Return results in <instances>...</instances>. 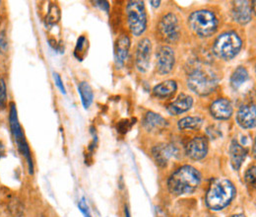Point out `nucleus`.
Returning <instances> with one entry per match:
<instances>
[{"instance_id": "6", "label": "nucleus", "mask_w": 256, "mask_h": 217, "mask_svg": "<svg viewBox=\"0 0 256 217\" xmlns=\"http://www.w3.org/2000/svg\"><path fill=\"white\" fill-rule=\"evenodd\" d=\"M128 26L131 33L138 37L147 27V14L143 1H129L126 7Z\"/></svg>"}, {"instance_id": "23", "label": "nucleus", "mask_w": 256, "mask_h": 217, "mask_svg": "<svg viewBox=\"0 0 256 217\" xmlns=\"http://www.w3.org/2000/svg\"><path fill=\"white\" fill-rule=\"evenodd\" d=\"M60 20V9L56 4L52 3L50 5L48 12L46 17V27H52L56 23H58Z\"/></svg>"}, {"instance_id": "10", "label": "nucleus", "mask_w": 256, "mask_h": 217, "mask_svg": "<svg viewBox=\"0 0 256 217\" xmlns=\"http://www.w3.org/2000/svg\"><path fill=\"white\" fill-rule=\"evenodd\" d=\"M248 1H234L232 9V16L236 22L246 25L252 21V10Z\"/></svg>"}, {"instance_id": "30", "label": "nucleus", "mask_w": 256, "mask_h": 217, "mask_svg": "<svg viewBox=\"0 0 256 217\" xmlns=\"http://www.w3.org/2000/svg\"><path fill=\"white\" fill-rule=\"evenodd\" d=\"M151 5L154 6V7H159L160 4V1H150Z\"/></svg>"}, {"instance_id": "33", "label": "nucleus", "mask_w": 256, "mask_h": 217, "mask_svg": "<svg viewBox=\"0 0 256 217\" xmlns=\"http://www.w3.org/2000/svg\"><path fill=\"white\" fill-rule=\"evenodd\" d=\"M232 217H246L244 214H236V215H234V216Z\"/></svg>"}, {"instance_id": "9", "label": "nucleus", "mask_w": 256, "mask_h": 217, "mask_svg": "<svg viewBox=\"0 0 256 217\" xmlns=\"http://www.w3.org/2000/svg\"><path fill=\"white\" fill-rule=\"evenodd\" d=\"M176 58L174 51L168 47L162 46L157 52V70L160 75L168 74L174 65Z\"/></svg>"}, {"instance_id": "26", "label": "nucleus", "mask_w": 256, "mask_h": 217, "mask_svg": "<svg viewBox=\"0 0 256 217\" xmlns=\"http://www.w3.org/2000/svg\"><path fill=\"white\" fill-rule=\"evenodd\" d=\"M7 101V92H6V84L2 77H0V107L4 108Z\"/></svg>"}, {"instance_id": "3", "label": "nucleus", "mask_w": 256, "mask_h": 217, "mask_svg": "<svg viewBox=\"0 0 256 217\" xmlns=\"http://www.w3.org/2000/svg\"><path fill=\"white\" fill-rule=\"evenodd\" d=\"M218 81L216 74L211 69L198 67L188 75V85L194 93L207 96L216 89Z\"/></svg>"}, {"instance_id": "1", "label": "nucleus", "mask_w": 256, "mask_h": 217, "mask_svg": "<svg viewBox=\"0 0 256 217\" xmlns=\"http://www.w3.org/2000/svg\"><path fill=\"white\" fill-rule=\"evenodd\" d=\"M201 182L200 173L192 166H184L176 170L168 179V186L170 193L182 195L192 193Z\"/></svg>"}, {"instance_id": "19", "label": "nucleus", "mask_w": 256, "mask_h": 217, "mask_svg": "<svg viewBox=\"0 0 256 217\" xmlns=\"http://www.w3.org/2000/svg\"><path fill=\"white\" fill-rule=\"evenodd\" d=\"M174 149L172 145H166V144H160L159 146H156L153 149V157L155 158L156 162L158 165L162 167H164L170 158V156L174 154Z\"/></svg>"}, {"instance_id": "12", "label": "nucleus", "mask_w": 256, "mask_h": 217, "mask_svg": "<svg viewBox=\"0 0 256 217\" xmlns=\"http://www.w3.org/2000/svg\"><path fill=\"white\" fill-rule=\"evenodd\" d=\"M236 122L242 128L256 127V106L254 105L242 106L236 114Z\"/></svg>"}, {"instance_id": "24", "label": "nucleus", "mask_w": 256, "mask_h": 217, "mask_svg": "<svg viewBox=\"0 0 256 217\" xmlns=\"http://www.w3.org/2000/svg\"><path fill=\"white\" fill-rule=\"evenodd\" d=\"M86 43H87V40H86V38L84 37V36H81L79 39H78V41H77V45H76V48H75V57L78 59V60H80V61H82V58H81V54L82 53H84L83 51H84V49H85V47H86Z\"/></svg>"}, {"instance_id": "31", "label": "nucleus", "mask_w": 256, "mask_h": 217, "mask_svg": "<svg viewBox=\"0 0 256 217\" xmlns=\"http://www.w3.org/2000/svg\"><path fill=\"white\" fill-rule=\"evenodd\" d=\"M3 153H4V146H3L2 142L0 141V158L2 157V155H3Z\"/></svg>"}, {"instance_id": "22", "label": "nucleus", "mask_w": 256, "mask_h": 217, "mask_svg": "<svg viewBox=\"0 0 256 217\" xmlns=\"http://www.w3.org/2000/svg\"><path fill=\"white\" fill-rule=\"evenodd\" d=\"M203 121L199 117H186L178 122V127L182 130H196L201 127Z\"/></svg>"}, {"instance_id": "17", "label": "nucleus", "mask_w": 256, "mask_h": 217, "mask_svg": "<svg viewBox=\"0 0 256 217\" xmlns=\"http://www.w3.org/2000/svg\"><path fill=\"white\" fill-rule=\"evenodd\" d=\"M176 89H178V84L176 81L166 80L155 86L153 89V93L160 99H166L176 93Z\"/></svg>"}, {"instance_id": "2", "label": "nucleus", "mask_w": 256, "mask_h": 217, "mask_svg": "<svg viewBox=\"0 0 256 217\" xmlns=\"http://www.w3.org/2000/svg\"><path fill=\"white\" fill-rule=\"evenodd\" d=\"M236 195V187L226 179H217L209 187L206 194L207 206L215 211L226 207Z\"/></svg>"}, {"instance_id": "15", "label": "nucleus", "mask_w": 256, "mask_h": 217, "mask_svg": "<svg viewBox=\"0 0 256 217\" xmlns=\"http://www.w3.org/2000/svg\"><path fill=\"white\" fill-rule=\"evenodd\" d=\"M130 48V40L126 35H122L118 38L114 45V60L118 66L122 67L128 58Z\"/></svg>"}, {"instance_id": "16", "label": "nucleus", "mask_w": 256, "mask_h": 217, "mask_svg": "<svg viewBox=\"0 0 256 217\" xmlns=\"http://www.w3.org/2000/svg\"><path fill=\"white\" fill-rule=\"evenodd\" d=\"M230 157L232 168L238 171L246 157V151L238 141L234 140L230 146Z\"/></svg>"}, {"instance_id": "25", "label": "nucleus", "mask_w": 256, "mask_h": 217, "mask_svg": "<svg viewBox=\"0 0 256 217\" xmlns=\"http://www.w3.org/2000/svg\"><path fill=\"white\" fill-rule=\"evenodd\" d=\"M256 166H252L246 172V181L250 186H256Z\"/></svg>"}, {"instance_id": "35", "label": "nucleus", "mask_w": 256, "mask_h": 217, "mask_svg": "<svg viewBox=\"0 0 256 217\" xmlns=\"http://www.w3.org/2000/svg\"><path fill=\"white\" fill-rule=\"evenodd\" d=\"M208 217H215V216H208Z\"/></svg>"}, {"instance_id": "29", "label": "nucleus", "mask_w": 256, "mask_h": 217, "mask_svg": "<svg viewBox=\"0 0 256 217\" xmlns=\"http://www.w3.org/2000/svg\"><path fill=\"white\" fill-rule=\"evenodd\" d=\"M96 6H98L102 10H104L106 12H110V4L108 1H96Z\"/></svg>"}, {"instance_id": "34", "label": "nucleus", "mask_w": 256, "mask_h": 217, "mask_svg": "<svg viewBox=\"0 0 256 217\" xmlns=\"http://www.w3.org/2000/svg\"><path fill=\"white\" fill-rule=\"evenodd\" d=\"M158 217H166V215H164V214H162V212H160V213H159V214H158Z\"/></svg>"}, {"instance_id": "27", "label": "nucleus", "mask_w": 256, "mask_h": 217, "mask_svg": "<svg viewBox=\"0 0 256 217\" xmlns=\"http://www.w3.org/2000/svg\"><path fill=\"white\" fill-rule=\"evenodd\" d=\"M78 206H79L80 211L84 214V216L92 217V214H91V212H90V210H89V206L87 205V203H86V201H85V198H84V197L79 201Z\"/></svg>"}, {"instance_id": "4", "label": "nucleus", "mask_w": 256, "mask_h": 217, "mask_svg": "<svg viewBox=\"0 0 256 217\" xmlns=\"http://www.w3.org/2000/svg\"><path fill=\"white\" fill-rule=\"evenodd\" d=\"M188 24L197 36L208 38L216 33L219 22L212 11L202 9L192 13L188 18Z\"/></svg>"}, {"instance_id": "5", "label": "nucleus", "mask_w": 256, "mask_h": 217, "mask_svg": "<svg viewBox=\"0 0 256 217\" xmlns=\"http://www.w3.org/2000/svg\"><path fill=\"white\" fill-rule=\"evenodd\" d=\"M242 46V39L236 33L226 32L215 41L213 51L218 58L224 61H230L240 53Z\"/></svg>"}, {"instance_id": "13", "label": "nucleus", "mask_w": 256, "mask_h": 217, "mask_svg": "<svg viewBox=\"0 0 256 217\" xmlns=\"http://www.w3.org/2000/svg\"><path fill=\"white\" fill-rule=\"evenodd\" d=\"M212 116L220 121L228 120L232 115V106L230 101L226 99H218L210 107Z\"/></svg>"}, {"instance_id": "8", "label": "nucleus", "mask_w": 256, "mask_h": 217, "mask_svg": "<svg viewBox=\"0 0 256 217\" xmlns=\"http://www.w3.org/2000/svg\"><path fill=\"white\" fill-rule=\"evenodd\" d=\"M151 52L152 44L149 39H143L139 42L136 51V67L137 69L144 73L150 67L151 62Z\"/></svg>"}, {"instance_id": "11", "label": "nucleus", "mask_w": 256, "mask_h": 217, "mask_svg": "<svg viewBox=\"0 0 256 217\" xmlns=\"http://www.w3.org/2000/svg\"><path fill=\"white\" fill-rule=\"evenodd\" d=\"M208 153V140L205 137H195L186 146V154L193 160H202Z\"/></svg>"}, {"instance_id": "20", "label": "nucleus", "mask_w": 256, "mask_h": 217, "mask_svg": "<svg viewBox=\"0 0 256 217\" xmlns=\"http://www.w3.org/2000/svg\"><path fill=\"white\" fill-rule=\"evenodd\" d=\"M248 78L250 74L246 68L244 66H238L234 69L230 76V86L234 90H238L248 80Z\"/></svg>"}, {"instance_id": "32", "label": "nucleus", "mask_w": 256, "mask_h": 217, "mask_svg": "<svg viewBox=\"0 0 256 217\" xmlns=\"http://www.w3.org/2000/svg\"><path fill=\"white\" fill-rule=\"evenodd\" d=\"M126 217H131L130 216V213H129V210H128V206H126Z\"/></svg>"}, {"instance_id": "18", "label": "nucleus", "mask_w": 256, "mask_h": 217, "mask_svg": "<svg viewBox=\"0 0 256 217\" xmlns=\"http://www.w3.org/2000/svg\"><path fill=\"white\" fill-rule=\"evenodd\" d=\"M166 121L160 115L150 112L146 115L144 120V126L148 131H158L166 126Z\"/></svg>"}, {"instance_id": "7", "label": "nucleus", "mask_w": 256, "mask_h": 217, "mask_svg": "<svg viewBox=\"0 0 256 217\" xmlns=\"http://www.w3.org/2000/svg\"><path fill=\"white\" fill-rule=\"evenodd\" d=\"M158 32L160 39L164 43H176L180 36V27L176 16L172 13L164 15L158 25Z\"/></svg>"}, {"instance_id": "28", "label": "nucleus", "mask_w": 256, "mask_h": 217, "mask_svg": "<svg viewBox=\"0 0 256 217\" xmlns=\"http://www.w3.org/2000/svg\"><path fill=\"white\" fill-rule=\"evenodd\" d=\"M54 81H56V86L60 88V90L62 91V93H66V91H65V87H64V82H62V78H60V74H58V73H54Z\"/></svg>"}, {"instance_id": "21", "label": "nucleus", "mask_w": 256, "mask_h": 217, "mask_svg": "<svg viewBox=\"0 0 256 217\" xmlns=\"http://www.w3.org/2000/svg\"><path fill=\"white\" fill-rule=\"evenodd\" d=\"M78 92L80 94L82 104L85 109H88L93 103L94 93L93 89L88 82H81L78 86Z\"/></svg>"}, {"instance_id": "14", "label": "nucleus", "mask_w": 256, "mask_h": 217, "mask_svg": "<svg viewBox=\"0 0 256 217\" xmlns=\"http://www.w3.org/2000/svg\"><path fill=\"white\" fill-rule=\"evenodd\" d=\"M192 105H193V99L192 96L188 94H180L176 98V100H174L168 107V112L172 116H178L188 112L190 109H192Z\"/></svg>"}]
</instances>
